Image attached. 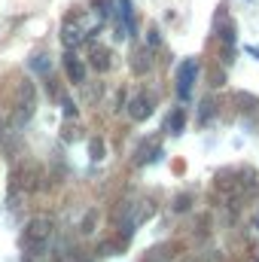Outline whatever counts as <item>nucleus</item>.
<instances>
[{
	"label": "nucleus",
	"mask_w": 259,
	"mask_h": 262,
	"mask_svg": "<svg viewBox=\"0 0 259 262\" xmlns=\"http://www.w3.org/2000/svg\"><path fill=\"white\" fill-rule=\"evenodd\" d=\"M52 216H46V213H40V216H34L28 226H25V235H21V250L28 253V256H40L46 247H49V238H52Z\"/></svg>",
	"instance_id": "obj_1"
},
{
	"label": "nucleus",
	"mask_w": 259,
	"mask_h": 262,
	"mask_svg": "<svg viewBox=\"0 0 259 262\" xmlns=\"http://www.w3.org/2000/svg\"><path fill=\"white\" fill-rule=\"evenodd\" d=\"M37 110V85L31 79H21L18 82V95H15V107H12V119L15 125H25Z\"/></svg>",
	"instance_id": "obj_2"
},
{
	"label": "nucleus",
	"mask_w": 259,
	"mask_h": 262,
	"mask_svg": "<svg viewBox=\"0 0 259 262\" xmlns=\"http://www.w3.org/2000/svg\"><path fill=\"white\" fill-rule=\"evenodd\" d=\"M12 183H9V189H25V192H37L40 189V180H43V168L40 165H34V162H28V159H21L18 165H15V171H12V177H9Z\"/></svg>",
	"instance_id": "obj_3"
},
{
	"label": "nucleus",
	"mask_w": 259,
	"mask_h": 262,
	"mask_svg": "<svg viewBox=\"0 0 259 262\" xmlns=\"http://www.w3.org/2000/svg\"><path fill=\"white\" fill-rule=\"evenodd\" d=\"M195 76H198V61L195 58H186L183 64L177 67V95L186 101L189 95H192V82Z\"/></svg>",
	"instance_id": "obj_4"
},
{
	"label": "nucleus",
	"mask_w": 259,
	"mask_h": 262,
	"mask_svg": "<svg viewBox=\"0 0 259 262\" xmlns=\"http://www.w3.org/2000/svg\"><path fill=\"white\" fill-rule=\"evenodd\" d=\"M61 43H64L67 49H76L79 43H85V31L76 21V15H67L64 18V25H61Z\"/></svg>",
	"instance_id": "obj_5"
},
{
	"label": "nucleus",
	"mask_w": 259,
	"mask_h": 262,
	"mask_svg": "<svg viewBox=\"0 0 259 262\" xmlns=\"http://www.w3.org/2000/svg\"><path fill=\"white\" fill-rule=\"evenodd\" d=\"M153 113V98H146V95H134L128 101V116L134 122H143L146 116Z\"/></svg>",
	"instance_id": "obj_6"
},
{
	"label": "nucleus",
	"mask_w": 259,
	"mask_h": 262,
	"mask_svg": "<svg viewBox=\"0 0 259 262\" xmlns=\"http://www.w3.org/2000/svg\"><path fill=\"white\" fill-rule=\"evenodd\" d=\"M64 70H67V79H70V82H76V85L85 82V64H82L73 52H67L64 55Z\"/></svg>",
	"instance_id": "obj_7"
},
{
	"label": "nucleus",
	"mask_w": 259,
	"mask_h": 262,
	"mask_svg": "<svg viewBox=\"0 0 259 262\" xmlns=\"http://www.w3.org/2000/svg\"><path fill=\"white\" fill-rule=\"evenodd\" d=\"M89 58H92V67H95L98 73H104V70H110V64H113V52H110L107 46H92V52H89Z\"/></svg>",
	"instance_id": "obj_8"
},
{
	"label": "nucleus",
	"mask_w": 259,
	"mask_h": 262,
	"mask_svg": "<svg viewBox=\"0 0 259 262\" xmlns=\"http://www.w3.org/2000/svg\"><path fill=\"white\" fill-rule=\"evenodd\" d=\"M217 28H220V37H223V43H226V49L232 55V46H235V21L223 12V15H217Z\"/></svg>",
	"instance_id": "obj_9"
},
{
	"label": "nucleus",
	"mask_w": 259,
	"mask_h": 262,
	"mask_svg": "<svg viewBox=\"0 0 259 262\" xmlns=\"http://www.w3.org/2000/svg\"><path fill=\"white\" fill-rule=\"evenodd\" d=\"M149 67H153V52H149L146 46H143V49H134V52H131V70H134L137 76H143V73H146Z\"/></svg>",
	"instance_id": "obj_10"
},
{
	"label": "nucleus",
	"mask_w": 259,
	"mask_h": 262,
	"mask_svg": "<svg viewBox=\"0 0 259 262\" xmlns=\"http://www.w3.org/2000/svg\"><path fill=\"white\" fill-rule=\"evenodd\" d=\"M165 128L171 131V134H180V131L186 128V113L177 107V110H171V116H168V122H165Z\"/></svg>",
	"instance_id": "obj_11"
},
{
	"label": "nucleus",
	"mask_w": 259,
	"mask_h": 262,
	"mask_svg": "<svg viewBox=\"0 0 259 262\" xmlns=\"http://www.w3.org/2000/svg\"><path fill=\"white\" fill-rule=\"evenodd\" d=\"M213 113H217V101H213V98H204V101L198 104V122H201V125H207Z\"/></svg>",
	"instance_id": "obj_12"
},
{
	"label": "nucleus",
	"mask_w": 259,
	"mask_h": 262,
	"mask_svg": "<svg viewBox=\"0 0 259 262\" xmlns=\"http://www.w3.org/2000/svg\"><path fill=\"white\" fill-rule=\"evenodd\" d=\"M31 67H34L37 73H49L52 61H49V55H34V58H31Z\"/></svg>",
	"instance_id": "obj_13"
},
{
	"label": "nucleus",
	"mask_w": 259,
	"mask_h": 262,
	"mask_svg": "<svg viewBox=\"0 0 259 262\" xmlns=\"http://www.w3.org/2000/svg\"><path fill=\"white\" fill-rule=\"evenodd\" d=\"M189 201H192V195H189V192H183V195H177V201H174V210H177V213H183V210H189Z\"/></svg>",
	"instance_id": "obj_14"
},
{
	"label": "nucleus",
	"mask_w": 259,
	"mask_h": 262,
	"mask_svg": "<svg viewBox=\"0 0 259 262\" xmlns=\"http://www.w3.org/2000/svg\"><path fill=\"white\" fill-rule=\"evenodd\" d=\"M89 149H92V159H95V162H98V159H104V140H98V137H95V140L89 143Z\"/></svg>",
	"instance_id": "obj_15"
},
{
	"label": "nucleus",
	"mask_w": 259,
	"mask_h": 262,
	"mask_svg": "<svg viewBox=\"0 0 259 262\" xmlns=\"http://www.w3.org/2000/svg\"><path fill=\"white\" fill-rule=\"evenodd\" d=\"M146 43H149V49H156V46H162V34H159L156 28H149V31H146Z\"/></svg>",
	"instance_id": "obj_16"
},
{
	"label": "nucleus",
	"mask_w": 259,
	"mask_h": 262,
	"mask_svg": "<svg viewBox=\"0 0 259 262\" xmlns=\"http://www.w3.org/2000/svg\"><path fill=\"white\" fill-rule=\"evenodd\" d=\"M143 262H168V253L165 250H153V253H146Z\"/></svg>",
	"instance_id": "obj_17"
},
{
	"label": "nucleus",
	"mask_w": 259,
	"mask_h": 262,
	"mask_svg": "<svg viewBox=\"0 0 259 262\" xmlns=\"http://www.w3.org/2000/svg\"><path fill=\"white\" fill-rule=\"evenodd\" d=\"M61 107H64L67 119H73V116H76V107H73V101H70V98H61Z\"/></svg>",
	"instance_id": "obj_18"
},
{
	"label": "nucleus",
	"mask_w": 259,
	"mask_h": 262,
	"mask_svg": "<svg viewBox=\"0 0 259 262\" xmlns=\"http://www.w3.org/2000/svg\"><path fill=\"white\" fill-rule=\"evenodd\" d=\"M92 223H95V213H89V216L82 220V232H92Z\"/></svg>",
	"instance_id": "obj_19"
},
{
	"label": "nucleus",
	"mask_w": 259,
	"mask_h": 262,
	"mask_svg": "<svg viewBox=\"0 0 259 262\" xmlns=\"http://www.w3.org/2000/svg\"><path fill=\"white\" fill-rule=\"evenodd\" d=\"M207 262H223V256H220V253H210V256H207Z\"/></svg>",
	"instance_id": "obj_20"
},
{
	"label": "nucleus",
	"mask_w": 259,
	"mask_h": 262,
	"mask_svg": "<svg viewBox=\"0 0 259 262\" xmlns=\"http://www.w3.org/2000/svg\"><path fill=\"white\" fill-rule=\"evenodd\" d=\"M253 262H259V244L253 247Z\"/></svg>",
	"instance_id": "obj_21"
},
{
	"label": "nucleus",
	"mask_w": 259,
	"mask_h": 262,
	"mask_svg": "<svg viewBox=\"0 0 259 262\" xmlns=\"http://www.w3.org/2000/svg\"><path fill=\"white\" fill-rule=\"evenodd\" d=\"M253 226H256V229H259V213H256V220H253Z\"/></svg>",
	"instance_id": "obj_22"
},
{
	"label": "nucleus",
	"mask_w": 259,
	"mask_h": 262,
	"mask_svg": "<svg viewBox=\"0 0 259 262\" xmlns=\"http://www.w3.org/2000/svg\"><path fill=\"white\" fill-rule=\"evenodd\" d=\"M0 134H3V125H0Z\"/></svg>",
	"instance_id": "obj_23"
}]
</instances>
